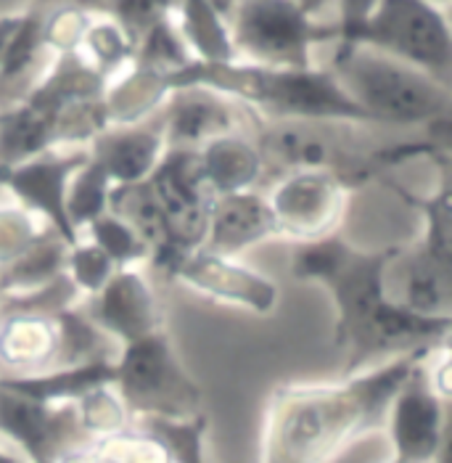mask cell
Masks as SVG:
<instances>
[{
    "instance_id": "6da1fadb",
    "label": "cell",
    "mask_w": 452,
    "mask_h": 463,
    "mask_svg": "<svg viewBox=\"0 0 452 463\" xmlns=\"http://www.w3.org/2000/svg\"><path fill=\"white\" fill-rule=\"evenodd\" d=\"M391 251L394 247L360 250L339 233L294 250L291 276L320 284L334 302V345L344 355L342 376L450 342L452 318L416 316L386 297L383 273Z\"/></svg>"
},
{
    "instance_id": "7a4b0ae2",
    "label": "cell",
    "mask_w": 452,
    "mask_h": 463,
    "mask_svg": "<svg viewBox=\"0 0 452 463\" xmlns=\"http://www.w3.org/2000/svg\"><path fill=\"white\" fill-rule=\"evenodd\" d=\"M434 347L323 384H280L265 411L262 463H328L386 421L394 392Z\"/></svg>"
},
{
    "instance_id": "3957f363",
    "label": "cell",
    "mask_w": 452,
    "mask_h": 463,
    "mask_svg": "<svg viewBox=\"0 0 452 463\" xmlns=\"http://www.w3.org/2000/svg\"><path fill=\"white\" fill-rule=\"evenodd\" d=\"M183 85L209 88L236 101L246 114L262 117L268 122L313 119V122L371 125L368 114L339 88L331 70H320V67L286 70V67H262L241 59L220 61V64H204L191 59L183 70L173 74V90Z\"/></svg>"
},
{
    "instance_id": "277c9868",
    "label": "cell",
    "mask_w": 452,
    "mask_h": 463,
    "mask_svg": "<svg viewBox=\"0 0 452 463\" xmlns=\"http://www.w3.org/2000/svg\"><path fill=\"white\" fill-rule=\"evenodd\" d=\"M328 70L339 88L368 114L371 125L431 128L450 119L452 90L447 82L373 48L336 43Z\"/></svg>"
},
{
    "instance_id": "5b68a950",
    "label": "cell",
    "mask_w": 452,
    "mask_h": 463,
    "mask_svg": "<svg viewBox=\"0 0 452 463\" xmlns=\"http://www.w3.org/2000/svg\"><path fill=\"white\" fill-rule=\"evenodd\" d=\"M111 387L136 419H191L202 413L204 392L180 363L165 328L119 347Z\"/></svg>"
},
{
    "instance_id": "8992f818",
    "label": "cell",
    "mask_w": 452,
    "mask_h": 463,
    "mask_svg": "<svg viewBox=\"0 0 452 463\" xmlns=\"http://www.w3.org/2000/svg\"><path fill=\"white\" fill-rule=\"evenodd\" d=\"M336 125L349 122H313V119H283L268 122L254 130V143L268 173H297V170H325L344 178L354 188L386 167L383 151L365 154L349 133Z\"/></svg>"
},
{
    "instance_id": "52a82bcc",
    "label": "cell",
    "mask_w": 452,
    "mask_h": 463,
    "mask_svg": "<svg viewBox=\"0 0 452 463\" xmlns=\"http://www.w3.org/2000/svg\"><path fill=\"white\" fill-rule=\"evenodd\" d=\"M336 43L373 48L450 85V22L445 8L428 0H381L363 24Z\"/></svg>"
},
{
    "instance_id": "ba28073f",
    "label": "cell",
    "mask_w": 452,
    "mask_h": 463,
    "mask_svg": "<svg viewBox=\"0 0 452 463\" xmlns=\"http://www.w3.org/2000/svg\"><path fill=\"white\" fill-rule=\"evenodd\" d=\"M228 24L236 56L262 67H315V45L334 40V24H320L297 0H236Z\"/></svg>"
},
{
    "instance_id": "9c48e42d",
    "label": "cell",
    "mask_w": 452,
    "mask_h": 463,
    "mask_svg": "<svg viewBox=\"0 0 452 463\" xmlns=\"http://www.w3.org/2000/svg\"><path fill=\"white\" fill-rule=\"evenodd\" d=\"M386 297L426 318H452L450 225L423 222L416 244L394 247L386 273Z\"/></svg>"
},
{
    "instance_id": "30bf717a",
    "label": "cell",
    "mask_w": 452,
    "mask_h": 463,
    "mask_svg": "<svg viewBox=\"0 0 452 463\" xmlns=\"http://www.w3.org/2000/svg\"><path fill=\"white\" fill-rule=\"evenodd\" d=\"M0 434L30 463H64L93 442L74 402H40L5 387H0Z\"/></svg>"
},
{
    "instance_id": "8fae6325",
    "label": "cell",
    "mask_w": 452,
    "mask_h": 463,
    "mask_svg": "<svg viewBox=\"0 0 452 463\" xmlns=\"http://www.w3.org/2000/svg\"><path fill=\"white\" fill-rule=\"evenodd\" d=\"M352 185L325 170H297L280 175L268 204L278 236L297 244L339 233L349 210Z\"/></svg>"
},
{
    "instance_id": "7c38bea8",
    "label": "cell",
    "mask_w": 452,
    "mask_h": 463,
    "mask_svg": "<svg viewBox=\"0 0 452 463\" xmlns=\"http://www.w3.org/2000/svg\"><path fill=\"white\" fill-rule=\"evenodd\" d=\"M426 355L405 376L386 411L391 461L397 463H434L447 450V400L431 387Z\"/></svg>"
},
{
    "instance_id": "4fadbf2b",
    "label": "cell",
    "mask_w": 452,
    "mask_h": 463,
    "mask_svg": "<svg viewBox=\"0 0 452 463\" xmlns=\"http://www.w3.org/2000/svg\"><path fill=\"white\" fill-rule=\"evenodd\" d=\"M170 276L202 297L244 307L254 316H270L278 307V284L270 276L244 265L239 257H225L199 247L180 254Z\"/></svg>"
},
{
    "instance_id": "5bb4252c",
    "label": "cell",
    "mask_w": 452,
    "mask_h": 463,
    "mask_svg": "<svg viewBox=\"0 0 452 463\" xmlns=\"http://www.w3.org/2000/svg\"><path fill=\"white\" fill-rule=\"evenodd\" d=\"M88 159V148H48L27 162L0 170V191L53 225L70 244L80 241L67 214L71 173Z\"/></svg>"
},
{
    "instance_id": "9a60e30c",
    "label": "cell",
    "mask_w": 452,
    "mask_h": 463,
    "mask_svg": "<svg viewBox=\"0 0 452 463\" xmlns=\"http://www.w3.org/2000/svg\"><path fill=\"white\" fill-rule=\"evenodd\" d=\"M148 183H151L162 214L167 220L174 247L180 251L204 247L209 204L214 196L209 194L204 180H202L196 151L167 148Z\"/></svg>"
},
{
    "instance_id": "2e32d148",
    "label": "cell",
    "mask_w": 452,
    "mask_h": 463,
    "mask_svg": "<svg viewBox=\"0 0 452 463\" xmlns=\"http://www.w3.org/2000/svg\"><path fill=\"white\" fill-rule=\"evenodd\" d=\"M82 310L119 347L165 328L159 297L140 268H117L104 288L88 297Z\"/></svg>"
},
{
    "instance_id": "e0dca14e",
    "label": "cell",
    "mask_w": 452,
    "mask_h": 463,
    "mask_svg": "<svg viewBox=\"0 0 452 463\" xmlns=\"http://www.w3.org/2000/svg\"><path fill=\"white\" fill-rule=\"evenodd\" d=\"M244 109L236 101L199 85L174 88L156 111L167 148L199 151L209 141L231 133H241Z\"/></svg>"
},
{
    "instance_id": "ac0fdd59",
    "label": "cell",
    "mask_w": 452,
    "mask_h": 463,
    "mask_svg": "<svg viewBox=\"0 0 452 463\" xmlns=\"http://www.w3.org/2000/svg\"><path fill=\"white\" fill-rule=\"evenodd\" d=\"M88 151L114 185H125L151 178L167 151V143L162 122L154 114L133 125H108L88 143Z\"/></svg>"
},
{
    "instance_id": "d6986e66",
    "label": "cell",
    "mask_w": 452,
    "mask_h": 463,
    "mask_svg": "<svg viewBox=\"0 0 452 463\" xmlns=\"http://www.w3.org/2000/svg\"><path fill=\"white\" fill-rule=\"evenodd\" d=\"M276 236L278 228L270 213L268 196H262L257 188L212 199L204 250L225 257H239L241 251Z\"/></svg>"
},
{
    "instance_id": "ffe728a7",
    "label": "cell",
    "mask_w": 452,
    "mask_h": 463,
    "mask_svg": "<svg viewBox=\"0 0 452 463\" xmlns=\"http://www.w3.org/2000/svg\"><path fill=\"white\" fill-rule=\"evenodd\" d=\"M56 347V318L0 313V376H27L53 368Z\"/></svg>"
},
{
    "instance_id": "44dd1931",
    "label": "cell",
    "mask_w": 452,
    "mask_h": 463,
    "mask_svg": "<svg viewBox=\"0 0 452 463\" xmlns=\"http://www.w3.org/2000/svg\"><path fill=\"white\" fill-rule=\"evenodd\" d=\"M108 213L122 217L140 239L146 241V247L151 251V262L162 270V273H173L174 262L180 260V251L174 247L167 220L162 214V207L156 202V194L151 188L148 180L143 183H125V185H114L111 196H108Z\"/></svg>"
},
{
    "instance_id": "7402d4cb",
    "label": "cell",
    "mask_w": 452,
    "mask_h": 463,
    "mask_svg": "<svg viewBox=\"0 0 452 463\" xmlns=\"http://www.w3.org/2000/svg\"><path fill=\"white\" fill-rule=\"evenodd\" d=\"M196 156L202 180L212 196L251 191L265 178V162L257 143L241 133L209 141L196 151Z\"/></svg>"
},
{
    "instance_id": "603a6c76",
    "label": "cell",
    "mask_w": 452,
    "mask_h": 463,
    "mask_svg": "<svg viewBox=\"0 0 452 463\" xmlns=\"http://www.w3.org/2000/svg\"><path fill=\"white\" fill-rule=\"evenodd\" d=\"M173 93L170 77L148 64L130 61L108 80L104 90V109L108 125H133L154 117Z\"/></svg>"
},
{
    "instance_id": "cb8c5ba5",
    "label": "cell",
    "mask_w": 452,
    "mask_h": 463,
    "mask_svg": "<svg viewBox=\"0 0 452 463\" xmlns=\"http://www.w3.org/2000/svg\"><path fill=\"white\" fill-rule=\"evenodd\" d=\"M170 19L196 61L220 64L239 59L228 16L212 0H174Z\"/></svg>"
},
{
    "instance_id": "d4e9b609",
    "label": "cell",
    "mask_w": 452,
    "mask_h": 463,
    "mask_svg": "<svg viewBox=\"0 0 452 463\" xmlns=\"http://www.w3.org/2000/svg\"><path fill=\"white\" fill-rule=\"evenodd\" d=\"M114 382V360L48 368L27 376H0V387L40 402H77L82 394Z\"/></svg>"
},
{
    "instance_id": "484cf974",
    "label": "cell",
    "mask_w": 452,
    "mask_h": 463,
    "mask_svg": "<svg viewBox=\"0 0 452 463\" xmlns=\"http://www.w3.org/2000/svg\"><path fill=\"white\" fill-rule=\"evenodd\" d=\"M53 125L56 114L37 107L30 99L0 107V170L56 148Z\"/></svg>"
},
{
    "instance_id": "4316f807",
    "label": "cell",
    "mask_w": 452,
    "mask_h": 463,
    "mask_svg": "<svg viewBox=\"0 0 452 463\" xmlns=\"http://www.w3.org/2000/svg\"><path fill=\"white\" fill-rule=\"evenodd\" d=\"M70 247V241L53 225H48L37 236L35 244L22 257H16L5 268H0V294L30 291V288L48 284L59 273H64V262H67Z\"/></svg>"
},
{
    "instance_id": "83f0119b",
    "label": "cell",
    "mask_w": 452,
    "mask_h": 463,
    "mask_svg": "<svg viewBox=\"0 0 452 463\" xmlns=\"http://www.w3.org/2000/svg\"><path fill=\"white\" fill-rule=\"evenodd\" d=\"M56 331H59V347L53 368L64 365H85L99 360H117L119 345L90 321V316L82 310V305H74L70 310L56 316Z\"/></svg>"
},
{
    "instance_id": "f1b7e54d",
    "label": "cell",
    "mask_w": 452,
    "mask_h": 463,
    "mask_svg": "<svg viewBox=\"0 0 452 463\" xmlns=\"http://www.w3.org/2000/svg\"><path fill=\"white\" fill-rule=\"evenodd\" d=\"M114 183L106 175V170L90 156L71 173L70 188H67V214L77 233L96 217L108 213V196Z\"/></svg>"
},
{
    "instance_id": "f546056e",
    "label": "cell",
    "mask_w": 452,
    "mask_h": 463,
    "mask_svg": "<svg viewBox=\"0 0 452 463\" xmlns=\"http://www.w3.org/2000/svg\"><path fill=\"white\" fill-rule=\"evenodd\" d=\"M77 51L82 53V59L93 70H99L106 80H111L114 74H119L133 61L136 43L127 37V33L117 22H111L106 16H99V19L93 16V22H90V27H88V33H85Z\"/></svg>"
},
{
    "instance_id": "4dcf8cb0",
    "label": "cell",
    "mask_w": 452,
    "mask_h": 463,
    "mask_svg": "<svg viewBox=\"0 0 452 463\" xmlns=\"http://www.w3.org/2000/svg\"><path fill=\"white\" fill-rule=\"evenodd\" d=\"M80 236L101 247L117 268H140L143 262H151V251L146 241L114 213H104L93 222H88Z\"/></svg>"
},
{
    "instance_id": "1f68e13d",
    "label": "cell",
    "mask_w": 452,
    "mask_h": 463,
    "mask_svg": "<svg viewBox=\"0 0 452 463\" xmlns=\"http://www.w3.org/2000/svg\"><path fill=\"white\" fill-rule=\"evenodd\" d=\"M140 427L165 445L173 463H207L204 439L209 419L204 411L191 419H140Z\"/></svg>"
},
{
    "instance_id": "d6a6232c",
    "label": "cell",
    "mask_w": 452,
    "mask_h": 463,
    "mask_svg": "<svg viewBox=\"0 0 452 463\" xmlns=\"http://www.w3.org/2000/svg\"><path fill=\"white\" fill-rule=\"evenodd\" d=\"M93 16H106L117 22L133 43H138L156 22L173 14L174 0H74Z\"/></svg>"
},
{
    "instance_id": "836d02e7",
    "label": "cell",
    "mask_w": 452,
    "mask_h": 463,
    "mask_svg": "<svg viewBox=\"0 0 452 463\" xmlns=\"http://www.w3.org/2000/svg\"><path fill=\"white\" fill-rule=\"evenodd\" d=\"M74 405H77L80 424L93 439H101V437H108V434H117V431L127 429L130 427V419H133L127 413L125 402L119 400V394L114 392L111 384L96 387L88 394H82Z\"/></svg>"
},
{
    "instance_id": "e575fe53",
    "label": "cell",
    "mask_w": 452,
    "mask_h": 463,
    "mask_svg": "<svg viewBox=\"0 0 452 463\" xmlns=\"http://www.w3.org/2000/svg\"><path fill=\"white\" fill-rule=\"evenodd\" d=\"M45 228L48 222H42L35 213H30L11 196L8 202H0V268L22 257Z\"/></svg>"
},
{
    "instance_id": "d590c367",
    "label": "cell",
    "mask_w": 452,
    "mask_h": 463,
    "mask_svg": "<svg viewBox=\"0 0 452 463\" xmlns=\"http://www.w3.org/2000/svg\"><path fill=\"white\" fill-rule=\"evenodd\" d=\"M117 265L111 262V257L101 247H96L90 239H82L77 244H71L67 251V262H64V273L70 276V281L77 286V291L82 294V299L99 294L106 286V281L114 276Z\"/></svg>"
},
{
    "instance_id": "8d00e7d4",
    "label": "cell",
    "mask_w": 452,
    "mask_h": 463,
    "mask_svg": "<svg viewBox=\"0 0 452 463\" xmlns=\"http://www.w3.org/2000/svg\"><path fill=\"white\" fill-rule=\"evenodd\" d=\"M334 3H336V22H331L334 40H342L357 24H363L381 0H334Z\"/></svg>"
},
{
    "instance_id": "74e56055",
    "label": "cell",
    "mask_w": 452,
    "mask_h": 463,
    "mask_svg": "<svg viewBox=\"0 0 452 463\" xmlns=\"http://www.w3.org/2000/svg\"><path fill=\"white\" fill-rule=\"evenodd\" d=\"M16 19H19V14L0 16V59H3V51H5L8 37H11V33H14V27H16Z\"/></svg>"
},
{
    "instance_id": "f35d334b",
    "label": "cell",
    "mask_w": 452,
    "mask_h": 463,
    "mask_svg": "<svg viewBox=\"0 0 452 463\" xmlns=\"http://www.w3.org/2000/svg\"><path fill=\"white\" fill-rule=\"evenodd\" d=\"M307 14H313V16H320V11L328 5V3H334V0H297Z\"/></svg>"
},
{
    "instance_id": "ab89813d",
    "label": "cell",
    "mask_w": 452,
    "mask_h": 463,
    "mask_svg": "<svg viewBox=\"0 0 452 463\" xmlns=\"http://www.w3.org/2000/svg\"><path fill=\"white\" fill-rule=\"evenodd\" d=\"M0 463H30L19 450H8V448H0Z\"/></svg>"
},
{
    "instance_id": "60d3db41",
    "label": "cell",
    "mask_w": 452,
    "mask_h": 463,
    "mask_svg": "<svg viewBox=\"0 0 452 463\" xmlns=\"http://www.w3.org/2000/svg\"><path fill=\"white\" fill-rule=\"evenodd\" d=\"M428 3H434V5H439V8H445V5H447L450 0H428Z\"/></svg>"
},
{
    "instance_id": "b9f144b4",
    "label": "cell",
    "mask_w": 452,
    "mask_h": 463,
    "mask_svg": "<svg viewBox=\"0 0 452 463\" xmlns=\"http://www.w3.org/2000/svg\"><path fill=\"white\" fill-rule=\"evenodd\" d=\"M389 463H397V461H389Z\"/></svg>"
}]
</instances>
